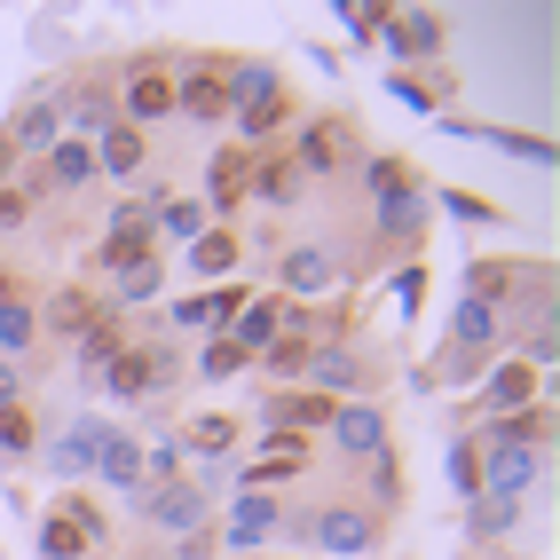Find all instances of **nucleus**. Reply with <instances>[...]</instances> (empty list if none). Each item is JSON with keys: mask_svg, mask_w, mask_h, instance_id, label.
Here are the masks:
<instances>
[{"mask_svg": "<svg viewBox=\"0 0 560 560\" xmlns=\"http://www.w3.org/2000/svg\"><path fill=\"white\" fill-rule=\"evenodd\" d=\"M380 537H387V521L371 513V505H355V498L308 505V545H316V552H331V560H355V552H371Z\"/></svg>", "mask_w": 560, "mask_h": 560, "instance_id": "1", "label": "nucleus"}, {"mask_svg": "<svg viewBox=\"0 0 560 560\" xmlns=\"http://www.w3.org/2000/svg\"><path fill=\"white\" fill-rule=\"evenodd\" d=\"M324 442L340 458H387V410L371 402V395H355V402H331V419H324Z\"/></svg>", "mask_w": 560, "mask_h": 560, "instance_id": "2", "label": "nucleus"}, {"mask_svg": "<svg viewBox=\"0 0 560 560\" xmlns=\"http://www.w3.org/2000/svg\"><path fill=\"white\" fill-rule=\"evenodd\" d=\"M127 95H119V127H151V119H166L174 110V63L166 56H142V63H127V80H119Z\"/></svg>", "mask_w": 560, "mask_h": 560, "instance_id": "3", "label": "nucleus"}, {"mask_svg": "<svg viewBox=\"0 0 560 560\" xmlns=\"http://www.w3.org/2000/svg\"><path fill=\"white\" fill-rule=\"evenodd\" d=\"M135 513L159 521V529H174V537H198L206 529V490L190 474H182V481H151V490H135Z\"/></svg>", "mask_w": 560, "mask_h": 560, "instance_id": "4", "label": "nucleus"}, {"mask_svg": "<svg viewBox=\"0 0 560 560\" xmlns=\"http://www.w3.org/2000/svg\"><path fill=\"white\" fill-rule=\"evenodd\" d=\"M363 182H371V198H380V221H387L395 237H419V230H427V206H419V190H410V174H402L395 159H371Z\"/></svg>", "mask_w": 560, "mask_h": 560, "instance_id": "5", "label": "nucleus"}, {"mask_svg": "<svg viewBox=\"0 0 560 560\" xmlns=\"http://www.w3.org/2000/svg\"><path fill=\"white\" fill-rule=\"evenodd\" d=\"M498 340H505V316H498V308H481V301H458V308H451V348H458L451 371H458V380H466L474 363H490Z\"/></svg>", "mask_w": 560, "mask_h": 560, "instance_id": "6", "label": "nucleus"}, {"mask_svg": "<svg viewBox=\"0 0 560 560\" xmlns=\"http://www.w3.org/2000/svg\"><path fill=\"white\" fill-rule=\"evenodd\" d=\"M40 545H48V560H80L88 545H103V513H95L88 498H63V505H48V521H40Z\"/></svg>", "mask_w": 560, "mask_h": 560, "instance_id": "7", "label": "nucleus"}, {"mask_svg": "<svg viewBox=\"0 0 560 560\" xmlns=\"http://www.w3.org/2000/svg\"><path fill=\"white\" fill-rule=\"evenodd\" d=\"M174 371H182L174 348H119V355L103 363V387H110V395H151V387L174 380Z\"/></svg>", "mask_w": 560, "mask_h": 560, "instance_id": "8", "label": "nucleus"}, {"mask_svg": "<svg viewBox=\"0 0 560 560\" xmlns=\"http://www.w3.org/2000/svg\"><path fill=\"white\" fill-rule=\"evenodd\" d=\"M301 474H308V442L269 434V442H260V458L237 466V498H245V490H277V481H301Z\"/></svg>", "mask_w": 560, "mask_h": 560, "instance_id": "9", "label": "nucleus"}, {"mask_svg": "<svg viewBox=\"0 0 560 560\" xmlns=\"http://www.w3.org/2000/svg\"><path fill=\"white\" fill-rule=\"evenodd\" d=\"M308 387H316L324 402H355V395L371 387V355H363V348H316Z\"/></svg>", "mask_w": 560, "mask_h": 560, "instance_id": "10", "label": "nucleus"}, {"mask_svg": "<svg viewBox=\"0 0 560 560\" xmlns=\"http://www.w3.org/2000/svg\"><path fill=\"white\" fill-rule=\"evenodd\" d=\"M174 110H190L198 127H221V119H230V88H221V63H190V71H174Z\"/></svg>", "mask_w": 560, "mask_h": 560, "instance_id": "11", "label": "nucleus"}, {"mask_svg": "<svg viewBox=\"0 0 560 560\" xmlns=\"http://www.w3.org/2000/svg\"><path fill=\"white\" fill-rule=\"evenodd\" d=\"M277 521H284V505H277L269 490H245V498L230 505V537H221V545H230V552H260V545L277 537Z\"/></svg>", "mask_w": 560, "mask_h": 560, "instance_id": "12", "label": "nucleus"}, {"mask_svg": "<svg viewBox=\"0 0 560 560\" xmlns=\"http://www.w3.org/2000/svg\"><path fill=\"white\" fill-rule=\"evenodd\" d=\"M331 277H340V260H331L324 245H292V253H284V269H277V284L292 292V301H324Z\"/></svg>", "mask_w": 560, "mask_h": 560, "instance_id": "13", "label": "nucleus"}, {"mask_svg": "<svg viewBox=\"0 0 560 560\" xmlns=\"http://www.w3.org/2000/svg\"><path fill=\"white\" fill-rule=\"evenodd\" d=\"M56 135H63V110H56V95H32V103L16 110V119H9V135H0V142H9L16 159H40Z\"/></svg>", "mask_w": 560, "mask_h": 560, "instance_id": "14", "label": "nucleus"}, {"mask_svg": "<svg viewBox=\"0 0 560 560\" xmlns=\"http://www.w3.org/2000/svg\"><path fill=\"white\" fill-rule=\"evenodd\" d=\"M260 410H269V434H292V442H301V434H316V427L331 419V402H324L316 387H284V395H269Z\"/></svg>", "mask_w": 560, "mask_h": 560, "instance_id": "15", "label": "nucleus"}, {"mask_svg": "<svg viewBox=\"0 0 560 560\" xmlns=\"http://www.w3.org/2000/svg\"><path fill=\"white\" fill-rule=\"evenodd\" d=\"M88 151H95V174H110V182H135L142 166H151V135L110 127V135H95V142H88Z\"/></svg>", "mask_w": 560, "mask_h": 560, "instance_id": "16", "label": "nucleus"}, {"mask_svg": "<svg viewBox=\"0 0 560 560\" xmlns=\"http://www.w3.org/2000/svg\"><path fill=\"white\" fill-rule=\"evenodd\" d=\"M40 182H48V190H88V182H95V151H88V142H71V135H56L48 142V151H40Z\"/></svg>", "mask_w": 560, "mask_h": 560, "instance_id": "17", "label": "nucleus"}, {"mask_svg": "<svg viewBox=\"0 0 560 560\" xmlns=\"http://www.w3.org/2000/svg\"><path fill=\"white\" fill-rule=\"evenodd\" d=\"M253 363L269 371V380H308V363H316V331H308V324H292V331H277V340L260 348Z\"/></svg>", "mask_w": 560, "mask_h": 560, "instance_id": "18", "label": "nucleus"}, {"mask_svg": "<svg viewBox=\"0 0 560 560\" xmlns=\"http://www.w3.org/2000/svg\"><path fill=\"white\" fill-rule=\"evenodd\" d=\"M56 110L71 119V142H88V135H110V127H119V103H110L103 88H88V95H56Z\"/></svg>", "mask_w": 560, "mask_h": 560, "instance_id": "19", "label": "nucleus"}, {"mask_svg": "<svg viewBox=\"0 0 560 560\" xmlns=\"http://www.w3.org/2000/svg\"><path fill=\"white\" fill-rule=\"evenodd\" d=\"M151 230H159V237H182V245H198V237L213 230V213H206V198H159V206H151Z\"/></svg>", "mask_w": 560, "mask_h": 560, "instance_id": "20", "label": "nucleus"}, {"mask_svg": "<svg viewBox=\"0 0 560 560\" xmlns=\"http://www.w3.org/2000/svg\"><path fill=\"white\" fill-rule=\"evenodd\" d=\"M277 331H284V308H277V301H253V308H237V324H230V348L253 363L260 348L277 340Z\"/></svg>", "mask_w": 560, "mask_h": 560, "instance_id": "21", "label": "nucleus"}, {"mask_svg": "<svg viewBox=\"0 0 560 560\" xmlns=\"http://www.w3.org/2000/svg\"><path fill=\"white\" fill-rule=\"evenodd\" d=\"M174 442H182V458H230V451H237V419L206 410V419H190V427H182Z\"/></svg>", "mask_w": 560, "mask_h": 560, "instance_id": "22", "label": "nucleus"}, {"mask_svg": "<svg viewBox=\"0 0 560 560\" xmlns=\"http://www.w3.org/2000/svg\"><path fill=\"white\" fill-rule=\"evenodd\" d=\"M159 284H166L159 253H142V260H127V269H110V301H119V308H142V301H159Z\"/></svg>", "mask_w": 560, "mask_h": 560, "instance_id": "23", "label": "nucleus"}, {"mask_svg": "<svg viewBox=\"0 0 560 560\" xmlns=\"http://www.w3.org/2000/svg\"><path fill=\"white\" fill-rule=\"evenodd\" d=\"M95 474L110 481V490H151V481H142V442H127V434H103Z\"/></svg>", "mask_w": 560, "mask_h": 560, "instance_id": "24", "label": "nucleus"}, {"mask_svg": "<svg viewBox=\"0 0 560 560\" xmlns=\"http://www.w3.org/2000/svg\"><path fill=\"white\" fill-rule=\"evenodd\" d=\"M292 190H301L292 159H253V174H245V198L253 206H292Z\"/></svg>", "mask_w": 560, "mask_h": 560, "instance_id": "25", "label": "nucleus"}, {"mask_svg": "<svg viewBox=\"0 0 560 560\" xmlns=\"http://www.w3.org/2000/svg\"><path fill=\"white\" fill-rule=\"evenodd\" d=\"M245 174H253V151H221V159L206 166V213H213V206H237V198H245Z\"/></svg>", "mask_w": 560, "mask_h": 560, "instance_id": "26", "label": "nucleus"}, {"mask_svg": "<svg viewBox=\"0 0 560 560\" xmlns=\"http://www.w3.org/2000/svg\"><path fill=\"white\" fill-rule=\"evenodd\" d=\"M103 419H80V427H71L63 442H56V474H95V458H103Z\"/></svg>", "mask_w": 560, "mask_h": 560, "instance_id": "27", "label": "nucleus"}, {"mask_svg": "<svg viewBox=\"0 0 560 560\" xmlns=\"http://www.w3.org/2000/svg\"><path fill=\"white\" fill-rule=\"evenodd\" d=\"M40 348V316H32V301H0V355H32Z\"/></svg>", "mask_w": 560, "mask_h": 560, "instance_id": "28", "label": "nucleus"}, {"mask_svg": "<svg viewBox=\"0 0 560 560\" xmlns=\"http://www.w3.org/2000/svg\"><path fill=\"white\" fill-rule=\"evenodd\" d=\"M387 48L395 56H442V24L434 16H395L387 24Z\"/></svg>", "mask_w": 560, "mask_h": 560, "instance_id": "29", "label": "nucleus"}, {"mask_svg": "<svg viewBox=\"0 0 560 560\" xmlns=\"http://www.w3.org/2000/svg\"><path fill=\"white\" fill-rule=\"evenodd\" d=\"M340 142H348V127H308V135H301V159H292V174H340V159H331Z\"/></svg>", "mask_w": 560, "mask_h": 560, "instance_id": "30", "label": "nucleus"}, {"mask_svg": "<svg viewBox=\"0 0 560 560\" xmlns=\"http://www.w3.org/2000/svg\"><path fill=\"white\" fill-rule=\"evenodd\" d=\"M237 308H245V301H237V284H230V292H206V301H174V324L198 331V324H230Z\"/></svg>", "mask_w": 560, "mask_h": 560, "instance_id": "31", "label": "nucleus"}, {"mask_svg": "<svg viewBox=\"0 0 560 560\" xmlns=\"http://www.w3.org/2000/svg\"><path fill=\"white\" fill-rule=\"evenodd\" d=\"M237 253H245L237 230H206V237L190 245V269H198V277H221V269H237Z\"/></svg>", "mask_w": 560, "mask_h": 560, "instance_id": "32", "label": "nucleus"}, {"mask_svg": "<svg viewBox=\"0 0 560 560\" xmlns=\"http://www.w3.org/2000/svg\"><path fill=\"white\" fill-rule=\"evenodd\" d=\"M395 498H402V481H395V451H387V458L363 466V498H355V505H371V513L387 505V513H395Z\"/></svg>", "mask_w": 560, "mask_h": 560, "instance_id": "33", "label": "nucleus"}, {"mask_svg": "<svg viewBox=\"0 0 560 560\" xmlns=\"http://www.w3.org/2000/svg\"><path fill=\"white\" fill-rule=\"evenodd\" d=\"M40 198H48V182H9V190H0V230H24Z\"/></svg>", "mask_w": 560, "mask_h": 560, "instance_id": "34", "label": "nucleus"}, {"mask_svg": "<svg viewBox=\"0 0 560 560\" xmlns=\"http://www.w3.org/2000/svg\"><path fill=\"white\" fill-rule=\"evenodd\" d=\"M88 316H95V301H80V292H56V301H48V324L56 331H80Z\"/></svg>", "mask_w": 560, "mask_h": 560, "instance_id": "35", "label": "nucleus"}, {"mask_svg": "<svg viewBox=\"0 0 560 560\" xmlns=\"http://www.w3.org/2000/svg\"><path fill=\"white\" fill-rule=\"evenodd\" d=\"M521 395H529V371H521V363H505L498 380H490V410H513Z\"/></svg>", "mask_w": 560, "mask_h": 560, "instance_id": "36", "label": "nucleus"}, {"mask_svg": "<svg viewBox=\"0 0 560 560\" xmlns=\"http://www.w3.org/2000/svg\"><path fill=\"white\" fill-rule=\"evenodd\" d=\"M0 451H32V419H24V402H9V410H0Z\"/></svg>", "mask_w": 560, "mask_h": 560, "instance_id": "37", "label": "nucleus"}, {"mask_svg": "<svg viewBox=\"0 0 560 560\" xmlns=\"http://www.w3.org/2000/svg\"><path fill=\"white\" fill-rule=\"evenodd\" d=\"M198 371H206V380H230V371H245V355H237L230 340H213V348L198 355Z\"/></svg>", "mask_w": 560, "mask_h": 560, "instance_id": "38", "label": "nucleus"}, {"mask_svg": "<svg viewBox=\"0 0 560 560\" xmlns=\"http://www.w3.org/2000/svg\"><path fill=\"white\" fill-rule=\"evenodd\" d=\"M16 402V363H0V410Z\"/></svg>", "mask_w": 560, "mask_h": 560, "instance_id": "39", "label": "nucleus"}, {"mask_svg": "<svg viewBox=\"0 0 560 560\" xmlns=\"http://www.w3.org/2000/svg\"><path fill=\"white\" fill-rule=\"evenodd\" d=\"M135 560H166V552H135Z\"/></svg>", "mask_w": 560, "mask_h": 560, "instance_id": "40", "label": "nucleus"}]
</instances>
